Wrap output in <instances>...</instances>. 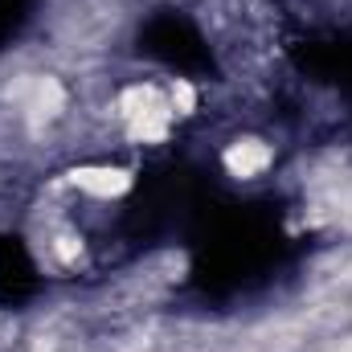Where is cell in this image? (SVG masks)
I'll use <instances>...</instances> for the list:
<instances>
[{
  "label": "cell",
  "mask_w": 352,
  "mask_h": 352,
  "mask_svg": "<svg viewBox=\"0 0 352 352\" xmlns=\"http://www.w3.org/2000/svg\"><path fill=\"white\" fill-rule=\"evenodd\" d=\"M266 160H270V152H266L263 144H254V140H246V144H238L230 156H226V164L234 168L238 176H250V173H258Z\"/></svg>",
  "instance_id": "6da1fadb"
},
{
  "label": "cell",
  "mask_w": 352,
  "mask_h": 352,
  "mask_svg": "<svg viewBox=\"0 0 352 352\" xmlns=\"http://www.w3.org/2000/svg\"><path fill=\"white\" fill-rule=\"evenodd\" d=\"M78 184L98 192V197H111V192H123L127 188V173H115V168H87L78 173Z\"/></svg>",
  "instance_id": "7a4b0ae2"
}]
</instances>
